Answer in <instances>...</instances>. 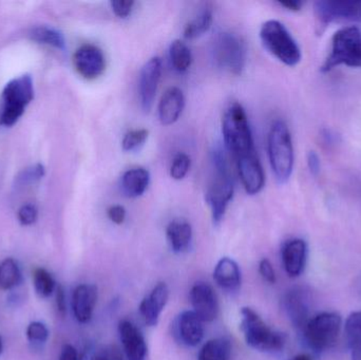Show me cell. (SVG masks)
Here are the masks:
<instances>
[{"label": "cell", "instance_id": "cell-1", "mask_svg": "<svg viewBox=\"0 0 361 360\" xmlns=\"http://www.w3.org/2000/svg\"><path fill=\"white\" fill-rule=\"evenodd\" d=\"M212 175L206 192V202L212 211L214 223L218 224L224 217L235 192V182L229 168L226 154L214 149L212 156Z\"/></svg>", "mask_w": 361, "mask_h": 360}, {"label": "cell", "instance_id": "cell-2", "mask_svg": "<svg viewBox=\"0 0 361 360\" xmlns=\"http://www.w3.org/2000/svg\"><path fill=\"white\" fill-rule=\"evenodd\" d=\"M225 146L235 159L256 151L252 130L241 104L233 103L225 111L222 120Z\"/></svg>", "mask_w": 361, "mask_h": 360}, {"label": "cell", "instance_id": "cell-3", "mask_svg": "<svg viewBox=\"0 0 361 360\" xmlns=\"http://www.w3.org/2000/svg\"><path fill=\"white\" fill-rule=\"evenodd\" d=\"M269 162L276 180L280 184L290 180L294 169V148L288 125L276 120L271 125L267 139Z\"/></svg>", "mask_w": 361, "mask_h": 360}, {"label": "cell", "instance_id": "cell-4", "mask_svg": "<svg viewBox=\"0 0 361 360\" xmlns=\"http://www.w3.org/2000/svg\"><path fill=\"white\" fill-rule=\"evenodd\" d=\"M240 329L246 344L255 350L277 352L286 345L284 335L271 330L252 309H242Z\"/></svg>", "mask_w": 361, "mask_h": 360}, {"label": "cell", "instance_id": "cell-5", "mask_svg": "<svg viewBox=\"0 0 361 360\" xmlns=\"http://www.w3.org/2000/svg\"><path fill=\"white\" fill-rule=\"evenodd\" d=\"M33 99L34 86L31 76L25 74L8 82L2 92L4 106L0 113V125L11 127L16 124Z\"/></svg>", "mask_w": 361, "mask_h": 360}, {"label": "cell", "instance_id": "cell-6", "mask_svg": "<svg viewBox=\"0 0 361 360\" xmlns=\"http://www.w3.org/2000/svg\"><path fill=\"white\" fill-rule=\"evenodd\" d=\"M260 38L265 49L281 63L290 67L300 63V48L283 23L278 20L263 23Z\"/></svg>", "mask_w": 361, "mask_h": 360}, {"label": "cell", "instance_id": "cell-7", "mask_svg": "<svg viewBox=\"0 0 361 360\" xmlns=\"http://www.w3.org/2000/svg\"><path fill=\"white\" fill-rule=\"evenodd\" d=\"M361 68V31L357 27H345L333 36L332 50L322 67L329 72L337 66Z\"/></svg>", "mask_w": 361, "mask_h": 360}, {"label": "cell", "instance_id": "cell-8", "mask_svg": "<svg viewBox=\"0 0 361 360\" xmlns=\"http://www.w3.org/2000/svg\"><path fill=\"white\" fill-rule=\"evenodd\" d=\"M214 63L228 73L239 75L246 63V44L243 38L233 32H221L212 44Z\"/></svg>", "mask_w": 361, "mask_h": 360}, {"label": "cell", "instance_id": "cell-9", "mask_svg": "<svg viewBox=\"0 0 361 360\" xmlns=\"http://www.w3.org/2000/svg\"><path fill=\"white\" fill-rule=\"evenodd\" d=\"M341 315L329 312L310 319L303 329L307 345L317 352L334 346L341 332Z\"/></svg>", "mask_w": 361, "mask_h": 360}, {"label": "cell", "instance_id": "cell-10", "mask_svg": "<svg viewBox=\"0 0 361 360\" xmlns=\"http://www.w3.org/2000/svg\"><path fill=\"white\" fill-rule=\"evenodd\" d=\"M315 16L318 33L322 34L326 25L333 21L361 20V1H329L322 0L315 2Z\"/></svg>", "mask_w": 361, "mask_h": 360}, {"label": "cell", "instance_id": "cell-11", "mask_svg": "<svg viewBox=\"0 0 361 360\" xmlns=\"http://www.w3.org/2000/svg\"><path fill=\"white\" fill-rule=\"evenodd\" d=\"M73 63L78 73L89 80L99 77L106 69L103 51L91 44H82L75 51Z\"/></svg>", "mask_w": 361, "mask_h": 360}, {"label": "cell", "instance_id": "cell-12", "mask_svg": "<svg viewBox=\"0 0 361 360\" xmlns=\"http://www.w3.org/2000/svg\"><path fill=\"white\" fill-rule=\"evenodd\" d=\"M162 74V61L160 57H152L142 68L140 74L139 94L142 109L149 112L154 105V97L160 84Z\"/></svg>", "mask_w": 361, "mask_h": 360}, {"label": "cell", "instance_id": "cell-13", "mask_svg": "<svg viewBox=\"0 0 361 360\" xmlns=\"http://www.w3.org/2000/svg\"><path fill=\"white\" fill-rule=\"evenodd\" d=\"M238 173L244 190L250 196L259 194L264 187L265 175L257 152L244 154L235 159Z\"/></svg>", "mask_w": 361, "mask_h": 360}, {"label": "cell", "instance_id": "cell-14", "mask_svg": "<svg viewBox=\"0 0 361 360\" xmlns=\"http://www.w3.org/2000/svg\"><path fill=\"white\" fill-rule=\"evenodd\" d=\"M190 302L193 312L203 323H212L219 315L216 294L209 285L197 283L190 291Z\"/></svg>", "mask_w": 361, "mask_h": 360}, {"label": "cell", "instance_id": "cell-15", "mask_svg": "<svg viewBox=\"0 0 361 360\" xmlns=\"http://www.w3.org/2000/svg\"><path fill=\"white\" fill-rule=\"evenodd\" d=\"M286 313L293 325L299 329H305L309 323L311 312V297L309 291L303 287H295L286 294L284 299Z\"/></svg>", "mask_w": 361, "mask_h": 360}, {"label": "cell", "instance_id": "cell-16", "mask_svg": "<svg viewBox=\"0 0 361 360\" xmlns=\"http://www.w3.org/2000/svg\"><path fill=\"white\" fill-rule=\"evenodd\" d=\"M169 298V289L166 283H160L154 287L152 293L146 296L140 304V313L146 325L154 327L158 325L161 314Z\"/></svg>", "mask_w": 361, "mask_h": 360}, {"label": "cell", "instance_id": "cell-17", "mask_svg": "<svg viewBox=\"0 0 361 360\" xmlns=\"http://www.w3.org/2000/svg\"><path fill=\"white\" fill-rule=\"evenodd\" d=\"M121 342L129 360H144L147 354V345L142 332L128 321L118 325Z\"/></svg>", "mask_w": 361, "mask_h": 360}, {"label": "cell", "instance_id": "cell-18", "mask_svg": "<svg viewBox=\"0 0 361 360\" xmlns=\"http://www.w3.org/2000/svg\"><path fill=\"white\" fill-rule=\"evenodd\" d=\"M97 302V289L94 285H80L74 290L72 310L78 323H87L91 321Z\"/></svg>", "mask_w": 361, "mask_h": 360}, {"label": "cell", "instance_id": "cell-19", "mask_svg": "<svg viewBox=\"0 0 361 360\" xmlns=\"http://www.w3.org/2000/svg\"><path fill=\"white\" fill-rule=\"evenodd\" d=\"M185 107V97L178 87H171L165 91L159 104V118L165 126L175 124L179 120Z\"/></svg>", "mask_w": 361, "mask_h": 360}, {"label": "cell", "instance_id": "cell-20", "mask_svg": "<svg viewBox=\"0 0 361 360\" xmlns=\"http://www.w3.org/2000/svg\"><path fill=\"white\" fill-rule=\"evenodd\" d=\"M307 243L301 239H294L286 243L282 249V261L288 276L298 277L305 270L307 262Z\"/></svg>", "mask_w": 361, "mask_h": 360}, {"label": "cell", "instance_id": "cell-21", "mask_svg": "<svg viewBox=\"0 0 361 360\" xmlns=\"http://www.w3.org/2000/svg\"><path fill=\"white\" fill-rule=\"evenodd\" d=\"M203 321L193 311H185L178 317L177 330L183 344L195 347L204 337Z\"/></svg>", "mask_w": 361, "mask_h": 360}, {"label": "cell", "instance_id": "cell-22", "mask_svg": "<svg viewBox=\"0 0 361 360\" xmlns=\"http://www.w3.org/2000/svg\"><path fill=\"white\" fill-rule=\"evenodd\" d=\"M214 279L216 285L225 291L235 292L239 290L241 272L237 262L231 258H222L214 268Z\"/></svg>", "mask_w": 361, "mask_h": 360}, {"label": "cell", "instance_id": "cell-23", "mask_svg": "<svg viewBox=\"0 0 361 360\" xmlns=\"http://www.w3.org/2000/svg\"><path fill=\"white\" fill-rule=\"evenodd\" d=\"M167 240L175 253L182 254L189 249L192 240V228L184 219H175L166 228Z\"/></svg>", "mask_w": 361, "mask_h": 360}, {"label": "cell", "instance_id": "cell-24", "mask_svg": "<svg viewBox=\"0 0 361 360\" xmlns=\"http://www.w3.org/2000/svg\"><path fill=\"white\" fill-rule=\"evenodd\" d=\"M150 175L148 170L142 167L129 169L123 175L121 187L123 194L127 198H139L143 196L144 192L149 185Z\"/></svg>", "mask_w": 361, "mask_h": 360}, {"label": "cell", "instance_id": "cell-25", "mask_svg": "<svg viewBox=\"0 0 361 360\" xmlns=\"http://www.w3.org/2000/svg\"><path fill=\"white\" fill-rule=\"evenodd\" d=\"M231 345L226 338H216L204 345L197 360H231Z\"/></svg>", "mask_w": 361, "mask_h": 360}, {"label": "cell", "instance_id": "cell-26", "mask_svg": "<svg viewBox=\"0 0 361 360\" xmlns=\"http://www.w3.org/2000/svg\"><path fill=\"white\" fill-rule=\"evenodd\" d=\"M212 10L210 8H204L195 18L191 19L184 30V37L186 39H195L201 37L212 27Z\"/></svg>", "mask_w": 361, "mask_h": 360}, {"label": "cell", "instance_id": "cell-27", "mask_svg": "<svg viewBox=\"0 0 361 360\" xmlns=\"http://www.w3.org/2000/svg\"><path fill=\"white\" fill-rule=\"evenodd\" d=\"M169 56H171V65L176 71L184 73L190 68L192 63V55L190 49L182 40L177 39L173 42L169 48Z\"/></svg>", "mask_w": 361, "mask_h": 360}, {"label": "cell", "instance_id": "cell-28", "mask_svg": "<svg viewBox=\"0 0 361 360\" xmlns=\"http://www.w3.org/2000/svg\"><path fill=\"white\" fill-rule=\"evenodd\" d=\"M21 281L18 264L12 258H6L0 263V289L8 291L17 287Z\"/></svg>", "mask_w": 361, "mask_h": 360}, {"label": "cell", "instance_id": "cell-29", "mask_svg": "<svg viewBox=\"0 0 361 360\" xmlns=\"http://www.w3.org/2000/svg\"><path fill=\"white\" fill-rule=\"evenodd\" d=\"M31 37L38 44H47V46H53V48L59 49V50H65V37L61 32L53 29V27H35V29L32 30Z\"/></svg>", "mask_w": 361, "mask_h": 360}, {"label": "cell", "instance_id": "cell-30", "mask_svg": "<svg viewBox=\"0 0 361 360\" xmlns=\"http://www.w3.org/2000/svg\"><path fill=\"white\" fill-rule=\"evenodd\" d=\"M33 283L35 291L40 297H49L54 292L55 280L52 275L44 268H36L33 274Z\"/></svg>", "mask_w": 361, "mask_h": 360}, {"label": "cell", "instance_id": "cell-31", "mask_svg": "<svg viewBox=\"0 0 361 360\" xmlns=\"http://www.w3.org/2000/svg\"><path fill=\"white\" fill-rule=\"evenodd\" d=\"M149 132L146 129H135V130L128 131L122 141L123 149L130 152L140 149L145 144Z\"/></svg>", "mask_w": 361, "mask_h": 360}, {"label": "cell", "instance_id": "cell-32", "mask_svg": "<svg viewBox=\"0 0 361 360\" xmlns=\"http://www.w3.org/2000/svg\"><path fill=\"white\" fill-rule=\"evenodd\" d=\"M190 169V158L186 154H179L173 159V164L171 167V177L173 180L184 179Z\"/></svg>", "mask_w": 361, "mask_h": 360}, {"label": "cell", "instance_id": "cell-33", "mask_svg": "<svg viewBox=\"0 0 361 360\" xmlns=\"http://www.w3.org/2000/svg\"><path fill=\"white\" fill-rule=\"evenodd\" d=\"M27 340L35 344H44L48 340L49 330L44 323L34 321L30 323L27 329Z\"/></svg>", "mask_w": 361, "mask_h": 360}, {"label": "cell", "instance_id": "cell-34", "mask_svg": "<svg viewBox=\"0 0 361 360\" xmlns=\"http://www.w3.org/2000/svg\"><path fill=\"white\" fill-rule=\"evenodd\" d=\"M345 333L350 342L361 338V311L352 313L345 321Z\"/></svg>", "mask_w": 361, "mask_h": 360}, {"label": "cell", "instance_id": "cell-35", "mask_svg": "<svg viewBox=\"0 0 361 360\" xmlns=\"http://www.w3.org/2000/svg\"><path fill=\"white\" fill-rule=\"evenodd\" d=\"M37 217L38 211L34 204H25L19 209L18 220L21 225H32L35 223Z\"/></svg>", "mask_w": 361, "mask_h": 360}, {"label": "cell", "instance_id": "cell-36", "mask_svg": "<svg viewBox=\"0 0 361 360\" xmlns=\"http://www.w3.org/2000/svg\"><path fill=\"white\" fill-rule=\"evenodd\" d=\"M112 12L118 17V18H127L133 13L135 1L133 0H114L110 2Z\"/></svg>", "mask_w": 361, "mask_h": 360}, {"label": "cell", "instance_id": "cell-37", "mask_svg": "<svg viewBox=\"0 0 361 360\" xmlns=\"http://www.w3.org/2000/svg\"><path fill=\"white\" fill-rule=\"evenodd\" d=\"M92 360H123V354L118 346L109 345L95 353Z\"/></svg>", "mask_w": 361, "mask_h": 360}, {"label": "cell", "instance_id": "cell-38", "mask_svg": "<svg viewBox=\"0 0 361 360\" xmlns=\"http://www.w3.org/2000/svg\"><path fill=\"white\" fill-rule=\"evenodd\" d=\"M108 218L111 220L114 223L121 225L124 223L126 220V209L122 205H114L110 206L107 211Z\"/></svg>", "mask_w": 361, "mask_h": 360}, {"label": "cell", "instance_id": "cell-39", "mask_svg": "<svg viewBox=\"0 0 361 360\" xmlns=\"http://www.w3.org/2000/svg\"><path fill=\"white\" fill-rule=\"evenodd\" d=\"M259 273H260L261 276H262L263 279L267 281V283H276L275 270H274L273 266H271L269 260H261L260 264H259Z\"/></svg>", "mask_w": 361, "mask_h": 360}, {"label": "cell", "instance_id": "cell-40", "mask_svg": "<svg viewBox=\"0 0 361 360\" xmlns=\"http://www.w3.org/2000/svg\"><path fill=\"white\" fill-rule=\"evenodd\" d=\"M307 165L314 175H317L320 171V159L315 151H310L307 154Z\"/></svg>", "mask_w": 361, "mask_h": 360}, {"label": "cell", "instance_id": "cell-41", "mask_svg": "<svg viewBox=\"0 0 361 360\" xmlns=\"http://www.w3.org/2000/svg\"><path fill=\"white\" fill-rule=\"evenodd\" d=\"M56 306L59 314L63 316L66 314V311H67V304H66L65 291L61 285L56 289Z\"/></svg>", "mask_w": 361, "mask_h": 360}, {"label": "cell", "instance_id": "cell-42", "mask_svg": "<svg viewBox=\"0 0 361 360\" xmlns=\"http://www.w3.org/2000/svg\"><path fill=\"white\" fill-rule=\"evenodd\" d=\"M59 360H80L78 351L71 345H65L61 353Z\"/></svg>", "mask_w": 361, "mask_h": 360}, {"label": "cell", "instance_id": "cell-43", "mask_svg": "<svg viewBox=\"0 0 361 360\" xmlns=\"http://www.w3.org/2000/svg\"><path fill=\"white\" fill-rule=\"evenodd\" d=\"M349 344L351 348V359L361 360V338L350 342Z\"/></svg>", "mask_w": 361, "mask_h": 360}, {"label": "cell", "instance_id": "cell-44", "mask_svg": "<svg viewBox=\"0 0 361 360\" xmlns=\"http://www.w3.org/2000/svg\"><path fill=\"white\" fill-rule=\"evenodd\" d=\"M279 4L290 11H299L303 6V2L299 0H288V1H280Z\"/></svg>", "mask_w": 361, "mask_h": 360}, {"label": "cell", "instance_id": "cell-45", "mask_svg": "<svg viewBox=\"0 0 361 360\" xmlns=\"http://www.w3.org/2000/svg\"><path fill=\"white\" fill-rule=\"evenodd\" d=\"M290 360H313L311 359V356L307 354H300L297 355V356L293 357L292 359Z\"/></svg>", "mask_w": 361, "mask_h": 360}, {"label": "cell", "instance_id": "cell-46", "mask_svg": "<svg viewBox=\"0 0 361 360\" xmlns=\"http://www.w3.org/2000/svg\"><path fill=\"white\" fill-rule=\"evenodd\" d=\"M2 351H4V344H2V340L0 337V355H1Z\"/></svg>", "mask_w": 361, "mask_h": 360}]
</instances>
